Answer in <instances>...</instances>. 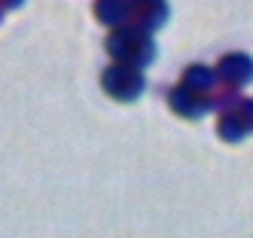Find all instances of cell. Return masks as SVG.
Wrapping results in <instances>:
<instances>
[{"label":"cell","mask_w":253,"mask_h":238,"mask_svg":"<svg viewBox=\"0 0 253 238\" xmlns=\"http://www.w3.org/2000/svg\"><path fill=\"white\" fill-rule=\"evenodd\" d=\"M101 83H104V89H107L110 98L134 101V98H140V92H143V73L137 67H128V64H110L104 70Z\"/></svg>","instance_id":"cell-2"},{"label":"cell","mask_w":253,"mask_h":238,"mask_svg":"<svg viewBox=\"0 0 253 238\" xmlns=\"http://www.w3.org/2000/svg\"><path fill=\"white\" fill-rule=\"evenodd\" d=\"M3 15H6V12H3V9H0V22H3Z\"/></svg>","instance_id":"cell-12"},{"label":"cell","mask_w":253,"mask_h":238,"mask_svg":"<svg viewBox=\"0 0 253 238\" xmlns=\"http://www.w3.org/2000/svg\"><path fill=\"white\" fill-rule=\"evenodd\" d=\"M216 77L223 80V86L241 89V83L253 80V58H247V55H229L216 67Z\"/></svg>","instance_id":"cell-5"},{"label":"cell","mask_w":253,"mask_h":238,"mask_svg":"<svg viewBox=\"0 0 253 238\" xmlns=\"http://www.w3.org/2000/svg\"><path fill=\"white\" fill-rule=\"evenodd\" d=\"M107 52L116 64H128V67H147L156 58V43L147 31H140L134 25H122L113 28L107 37Z\"/></svg>","instance_id":"cell-1"},{"label":"cell","mask_w":253,"mask_h":238,"mask_svg":"<svg viewBox=\"0 0 253 238\" xmlns=\"http://www.w3.org/2000/svg\"><path fill=\"white\" fill-rule=\"evenodd\" d=\"M165 18H168V3H165V0H150V3H137V6H131L128 25H134V28H140V31L153 34L156 28L165 25Z\"/></svg>","instance_id":"cell-4"},{"label":"cell","mask_w":253,"mask_h":238,"mask_svg":"<svg viewBox=\"0 0 253 238\" xmlns=\"http://www.w3.org/2000/svg\"><path fill=\"white\" fill-rule=\"evenodd\" d=\"M25 3V0H0V9H3V12H9V9H19Z\"/></svg>","instance_id":"cell-10"},{"label":"cell","mask_w":253,"mask_h":238,"mask_svg":"<svg viewBox=\"0 0 253 238\" xmlns=\"http://www.w3.org/2000/svg\"><path fill=\"white\" fill-rule=\"evenodd\" d=\"M137 3H150V0H128V6H137Z\"/></svg>","instance_id":"cell-11"},{"label":"cell","mask_w":253,"mask_h":238,"mask_svg":"<svg viewBox=\"0 0 253 238\" xmlns=\"http://www.w3.org/2000/svg\"><path fill=\"white\" fill-rule=\"evenodd\" d=\"M180 86H186L189 92H198V95L211 98V92L220 86V83H216V73H213V70L195 64V67H189V70L183 73V83H180Z\"/></svg>","instance_id":"cell-7"},{"label":"cell","mask_w":253,"mask_h":238,"mask_svg":"<svg viewBox=\"0 0 253 238\" xmlns=\"http://www.w3.org/2000/svg\"><path fill=\"white\" fill-rule=\"evenodd\" d=\"M168 104H171L174 113L186 116V119H198V116H205L211 110V98L198 95V92H189L186 86H174L168 92Z\"/></svg>","instance_id":"cell-3"},{"label":"cell","mask_w":253,"mask_h":238,"mask_svg":"<svg viewBox=\"0 0 253 238\" xmlns=\"http://www.w3.org/2000/svg\"><path fill=\"white\" fill-rule=\"evenodd\" d=\"M247 135L244 119H241V110H226L220 116V138L223 141H241Z\"/></svg>","instance_id":"cell-8"},{"label":"cell","mask_w":253,"mask_h":238,"mask_svg":"<svg viewBox=\"0 0 253 238\" xmlns=\"http://www.w3.org/2000/svg\"><path fill=\"white\" fill-rule=\"evenodd\" d=\"M95 15H98V22L110 25V28H122V25H128L131 6H128V0H95Z\"/></svg>","instance_id":"cell-6"},{"label":"cell","mask_w":253,"mask_h":238,"mask_svg":"<svg viewBox=\"0 0 253 238\" xmlns=\"http://www.w3.org/2000/svg\"><path fill=\"white\" fill-rule=\"evenodd\" d=\"M241 119H244V128H247V132H253V101H244L241 107Z\"/></svg>","instance_id":"cell-9"}]
</instances>
